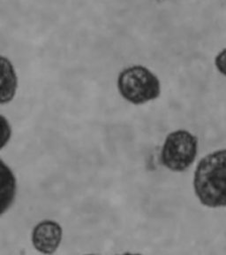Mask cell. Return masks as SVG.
Here are the masks:
<instances>
[{
  "instance_id": "1",
  "label": "cell",
  "mask_w": 226,
  "mask_h": 255,
  "mask_svg": "<svg viewBox=\"0 0 226 255\" xmlns=\"http://www.w3.org/2000/svg\"><path fill=\"white\" fill-rule=\"evenodd\" d=\"M194 186L195 194L204 206H226V150L214 151L201 159L195 170Z\"/></svg>"
},
{
  "instance_id": "5",
  "label": "cell",
  "mask_w": 226,
  "mask_h": 255,
  "mask_svg": "<svg viewBox=\"0 0 226 255\" xmlns=\"http://www.w3.org/2000/svg\"><path fill=\"white\" fill-rule=\"evenodd\" d=\"M18 77L12 62L0 55V105L10 103L15 97Z\"/></svg>"
},
{
  "instance_id": "3",
  "label": "cell",
  "mask_w": 226,
  "mask_h": 255,
  "mask_svg": "<svg viewBox=\"0 0 226 255\" xmlns=\"http://www.w3.org/2000/svg\"><path fill=\"white\" fill-rule=\"evenodd\" d=\"M198 150L197 137L187 130H177L167 135L161 151L163 166L171 171H185L195 161Z\"/></svg>"
},
{
  "instance_id": "6",
  "label": "cell",
  "mask_w": 226,
  "mask_h": 255,
  "mask_svg": "<svg viewBox=\"0 0 226 255\" xmlns=\"http://www.w3.org/2000/svg\"><path fill=\"white\" fill-rule=\"evenodd\" d=\"M17 182L12 169L0 159V216L9 210L15 200Z\"/></svg>"
},
{
  "instance_id": "2",
  "label": "cell",
  "mask_w": 226,
  "mask_h": 255,
  "mask_svg": "<svg viewBox=\"0 0 226 255\" xmlns=\"http://www.w3.org/2000/svg\"><path fill=\"white\" fill-rule=\"evenodd\" d=\"M118 88L124 99L135 105L155 100L161 93L157 76L143 66L125 68L119 74Z\"/></svg>"
},
{
  "instance_id": "4",
  "label": "cell",
  "mask_w": 226,
  "mask_h": 255,
  "mask_svg": "<svg viewBox=\"0 0 226 255\" xmlns=\"http://www.w3.org/2000/svg\"><path fill=\"white\" fill-rule=\"evenodd\" d=\"M63 231L60 224L45 220L36 225L32 232V244L37 251L52 255L60 247Z\"/></svg>"
},
{
  "instance_id": "7",
  "label": "cell",
  "mask_w": 226,
  "mask_h": 255,
  "mask_svg": "<svg viewBox=\"0 0 226 255\" xmlns=\"http://www.w3.org/2000/svg\"><path fill=\"white\" fill-rule=\"evenodd\" d=\"M12 136V128L8 120L0 115V151L6 146Z\"/></svg>"
}]
</instances>
